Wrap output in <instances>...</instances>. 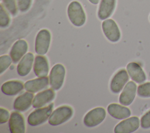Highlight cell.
Masks as SVG:
<instances>
[{
    "label": "cell",
    "mask_w": 150,
    "mask_h": 133,
    "mask_svg": "<svg viewBox=\"0 0 150 133\" xmlns=\"http://www.w3.org/2000/svg\"><path fill=\"white\" fill-rule=\"evenodd\" d=\"M33 93L26 91L17 97L13 102V108L19 112L27 111L32 105L34 98Z\"/></svg>",
    "instance_id": "8fae6325"
},
{
    "label": "cell",
    "mask_w": 150,
    "mask_h": 133,
    "mask_svg": "<svg viewBox=\"0 0 150 133\" xmlns=\"http://www.w3.org/2000/svg\"><path fill=\"white\" fill-rule=\"evenodd\" d=\"M103 33L105 37L111 42H118L121 37V33L118 25L111 19H107L101 25Z\"/></svg>",
    "instance_id": "52a82bcc"
},
{
    "label": "cell",
    "mask_w": 150,
    "mask_h": 133,
    "mask_svg": "<svg viewBox=\"0 0 150 133\" xmlns=\"http://www.w3.org/2000/svg\"><path fill=\"white\" fill-rule=\"evenodd\" d=\"M34 60V56L32 53H26L21 59L17 66L18 74L21 76H27L32 69Z\"/></svg>",
    "instance_id": "d6986e66"
},
{
    "label": "cell",
    "mask_w": 150,
    "mask_h": 133,
    "mask_svg": "<svg viewBox=\"0 0 150 133\" xmlns=\"http://www.w3.org/2000/svg\"><path fill=\"white\" fill-rule=\"evenodd\" d=\"M53 103H50L49 105L38 108L32 112L28 117V122L31 126L40 125L45 122L52 112Z\"/></svg>",
    "instance_id": "7a4b0ae2"
},
{
    "label": "cell",
    "mask_w": 150,
    "mask_h": 133,
    "mask_svg": "<svg viewBox=\"0 0 150 133\" xmlns=\"http://www.w3.org/2000/svg\"><path fill=\"white\" fill-rule=\"evenodd\" d=\"M149 20H150V16H149Z\"/></svg>",
    "instance_id": "f546056e"
},
{
    "label": "cell",
    "mask_w": 150,
    "mask_h": 133,
    "mask_svg": "<svg viewBox=\"0 0 150 133\" xmlns=\"http://www.w3.org/2000/svg\"><path fill=\"white\" fill-rule=\"evenodd\" d=\"M9 118H10V115H9V111L7 110H6L5 108L1 107V108H0V124H2L4 123H6L7 121H9Z\"/></svg>",
    "instance_id": "83f0119b"
},
{
    "label": "cell",
    "mask_w": 150,
    "mask_h": 133,
    "mask_svg": "<svg viewBox=\"0 0 150 133\" xmlns=\"http://www.w3.org/2000/svg\"><path fill=\"white\" fill-rule=\"evenodd\" d=\"M12 62V58L10 56L5 54L0 57V73L2 74L11 66Z\"/></svg>",
    "instance_id": "d4e9b609"
},
{
    "label": "cell",
    "mask_w": 150,
    "mask_h": 133,
    "mask_svg": "<svg viewBox=\"0 0 150 133\" xmlns=\"http://www.w3.org/2000/svg\"><path fill=\"white\" fill-rule=\"evenodd\" d=\"M91 4H94V5H96V4H97L98 2H99V1H100V0H88Z\"/></svg>",
    "instance_id": "f1b7e54d"
},
{
    "label": "cell",
    "mask_w": 150,
    "mask_h": 133,
    "mask_svg": "<svg viewBox=\"0 0 150 133\" xmlns=\"http://www.w3.org/2000/svg\"><path fill=\"white\" fill-rule=\"evenodd\" d=\"M67 15L71 23L77 27L83 26L86 22V14L81 5L77 1H72L67 7Z\"/></svg>",
    "instance_id": "6da1fadb"
},
{
    "label": "cell",
    "mask_w": 150,
    "mask_h": 133,
    "mask_svg": "<svg viewBox=\"0 0 150 133\" xmlns=\"http://www.w3.org/2000/svg\"><path fill=\"white\" fill-rule=\"evenodd\" d=\"M106 111L103 107H96L88 111L84 117V124L88 127L98 125L105 119Z\"/></svg>",
    "instance_id": "8992f818"
},
{
    "label": "cell",
    "mask_w": 150,
    "mask_h": 133,
    "mask_svg": "<svg viewBox=\"0 0 150 133\" xmlns=\"http://www.w3.org/2000/svg\"><path fill=\"white\" fill-rule=\"evenodd\" d=\"M52 88H49L38 93L33 98L32 106L35 108L45 107L52 102L55 97V93Z\"/></svg>",
    "instance_id": "4fadbf2b"
},
{
    "label": "cell",
    "mask_w": 150,
    "mask_h": 133,
    "mask_svg": "<svg viewBox=\"0 0 150 133\" xmlns=\"http://www.w3.org/2000/svg\"><path fill=\"white\" fill-rule=\"evenodd\" d=\"M73 114L72 108L68 105H62L52 111L48 122L52 126L61 125L69 120Z\"/></svg>",
    "instance_id": "3957f363"
},
{
    "label": "cell",
    "mask_w": 150,
    "mask_h": 133,
    "mask_svg": "<svg viewBox=\"0 0 150 133\" xmlns=\"http://www.w3.org/2000/svg\"><path fill=\"white\" fill-rule=\"evenodd\" d=\"M137 89V85L134 81H129L128 82L120 95V103L124 106L129 105L135 97Z\"/></svg>",
    "instance_id": "30bf717a"
},
{
    "label": "cell",
    "mask_w": 150,
    "mask_h": 133,
    "mask_svg": "<svg viewBox=\"0 0 150 133\" xmlns=\"http://www.w3.org/2000/svg\"><path fill=\"white\" fill-rule=\"evenodd\" d=\"M18 9L22 12L27 11L32 3V0H16Z\"/></svg>",
    "instance_id": "484cf974"
},
{
    "label": "cell",
    "mask_w": 150,
    "mask_h": 133,
    "mask_svg": "<svg viewBox=\"0 0 150 133\" xmlns=\"http://www.w3.org/2000/svg\"><path fill=\"white\" fill-rule=\"evenodd\" d=\"M51 40V35L47 29H42L37 34L35 39V50L39 55L45 54L49 48Z\"/></svg>",
    "instance_id": "5b68a950"
},
{
    "label": "cell",
    "mask_w": 150,
    "mask_h": 133,
    "mask_svg": "<svg viewBox=\"0 0 150 133\" xmlns=\"http://www.w3.org/2000/svg\"><path fill=\"white\" fill-rule=\"evenodd\" d=\"M139 120L137 117H128L120 122L114 128L115 133H131L139 127Z\"/></svg>",
    "instance_id": "9c48e42d"
},
{
    "label": "cell",
    "mask_w": 150,
    "mask_h": 133,
    "mask_svg": "<svg viewBox=\"0 0 150 133\" xmlns=\"http://www.w3.org/2000/svg\"><path fill=\"white\" fill-rule=\"evenodd\" d=\"M28 49V45L25 40L20 39L16 41L12 45L9 52L13 63H17L26 54Z\"/></svg>",
    "instance_id": "5bb4252c"
},
{
    "label": "cell",
    "mask_w": 150,
    "mask_h": 133,
    "mask_svg": "<svg viewBox=\"0 0 150 133\" xmlns=\"http://www.w3.org/2000/svg\"><path fill=\"white\" fill-rule=\"evenodd\" d=\"M49 84V78L46 76L28 80L25 82L24 86L26 91L35 93L45 89L48 87Z\"/></svg>",
    "instance_id": "9a60e30c"
},
{
    "label": "cell",
    "mask_w": 150,
    "mask_h": 133,
    "mask_svg": "<svg viewBox=\"0 0 150 133\" xmlns=\"http://www.w3.org/2000/svg\"><path fill=\"white\" fill-rule=\"evenodd\" d=\"M127 71L131 79L137 83H142L146 79L145 72L137 63H129L127 66Z\"/></svg>",
    "instance_id": "2e32d148"
},
{
    "label": "cell",
    "mask_w": 150,
    "mask_h": 133,
    "mask_svg": "<svg viewBox=\"0 0 150 133\" xmlns=\"http://www.w3.org/2000/svg\"><path fill=\"white\" fill-rule=\"evenodd\" d=\"M33 71L38 77H46L49 73V63L46 57L37 55L34 60Z\"/></svg>",
    "instance_id": "e0dca14e"
},
{
    "label": "cell",
    "mask_w": 150,
    "mask_h": 133,
    "mask_svg": "<svg viewBox=\"0 0 150 133\" xmlns=\"http://www.w3.org/2000/svg\"><path fill=\"white\" fill-rule=\"evenodd\" d=\"M129 80L128 73L122 69L117 71L110 82V90L115 94H118L124 88Z\"/></svg>",
    "instance_id": "ba28073f"
},
{
    "label": "cell",
    "mask_w": 150,
    "mask_h": 133,
    "mask_svg": "<svg viewBox=\"0 0 150 133\" xmlns=\"http://www.w3.org/2000/svg\"><path fill=\"white\" fill-rule=\"evenodd\" d=\"M9 16L1 4L0 5V26L1 28H6L9 25Z\"/></svg>",
    "instance_id": "7402d4cb"
},
{
    "label": "cell",
    "mask_w": 150,
    "mask_h": 133,
    "mask_svg": "<svg viewBox=\"0 0 150 133\" xmlns=\"http://www.w3.org/2000/svg\"><path fill=\"white\" fill-rule=\"evenodd\" d=\"M138 96L142 98L150 97V82L141 84L137 88Z\"/></svg>",
    "instance_id": "603a6c76"
},
{
    "label": "cell",
    "mask_w": 150,
    "mask_h": 133,
    "mask_svg": "<svg viewBox=\"0 0 150 133\" xmlns=\"http://www.w3.org/2000/svg\"><path fill=\"white\" fill-rule=\"evenodd\" d=\"M116 0H101L98 10V17L100 20L108 19L114 12Z\"/></svg>",
    "instance_id": "44dd1931"
},
{
    "label": "cell",
    "mask_w": 150,
    "mask_h": 133,
    "mask_svg": "<svg viewBox=\"0 0 150 133\" xmlns=\"http://www.w3.org/2000/svg\"><path fill=\"white\" fill-rule=\"evenodd\" d=\"M107 111L108 114L113 118L117 120H124L128 117L131 114L130 110L116 103H112L107 107Z\"/></svg>",
    "instance_id": "ac0fdd59"
},
{
    "label": "cell",
    "mask_w": 150,
    "mask_h": 133,
    "mask_svg": "<svg viewBox=\"0 0 150 133\" xmlns=\"http://www.w3.org/2000/svg\"><path fill=\"white\" fill-rule=\"evenodd\" d=\"M23 88H25L23 83L19 80L8 81L1 86L2 92L5 95L10 96L19 94Z\"/></svg>",
    "instance_id": "ffe728a7"
},
{
    "label": "cell",
    "mask_w": 150,
    "mask_h": 133,
    "mask_svg": "<svg viewBox=\"0 0 150 133\" xmlns=\"http://www.w3.org/2000/svg\"><path fill=\"white\" fill-rule=\"evenodd\" d=\"M141 127L144 129L150 128V110L147 111L141 118Z\"/></svg>",
    "instance_id": "4316f807"
},
{
    "label": "cell",
    "mask_w": 150,
    "mask_h": 133,
    "mask_svg": "<svg viewBox=\"0 0 150 133\" xmlns=\"http://www.w3.org/2000/svg\"><path fill=\"white\" fill-rule=\"evenodd\" d=\"M2 2L5 8L12 16H15L17 14L18 6L15 0H2Z\"/></svg>",
    "instance_id": "cb8c5ba5"
},
{
    "label": "cell",
    "mask_w": 150,
    "mask_h": 133,
    "mask_svg": "<svg viewBox=\"0 0 150 133\" xmlns=\"http://www.w3.org/2000/svg\"><path fill=\"white\" fill-rule=\"evenodd\" d=\"M9 128L11 133H24L25 132L24 118L19 112H12L9 120Z\"/></svg>",
    "instance_id": "7c38bea8"
},
{
    "label": "cell",
    "mask_w": 150,
    "mask_h": 133,
    "mask_svg": "<svg viewBox=\"0 0 150 133\" xmlns=\"http://www.w3.org/2000/svg\"><path fill=\"white\" fill-rule=\"evenodd\" d=\"M65 68L62 64H55L49 74V84L54 90H59L63 86L65 77Z\"/></svg>",
    "instance_id": "277c9868"
}]
</instances>
